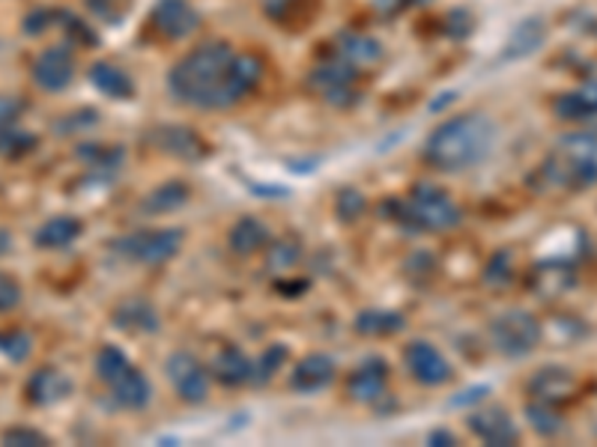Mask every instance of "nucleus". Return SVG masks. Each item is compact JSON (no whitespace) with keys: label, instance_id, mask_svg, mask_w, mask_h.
<instances>
[{"label":"nucleus","instance_id":"9","mask_svg":"<svg viewBox=\"0 0 597 447\" xmlns=\"http://www.w3.org/2000/svg\"><path fill=\"white\" fill-rule=\"evenodd\" d=\"M164 373H168V382L173 385V391L185 403H203L210 397V376L213 373L203 368L192 352H173L164 361Z\"/></svg>","mask_w":597,"mask_h":447},{"label":"nucleus","instance_id":"14","mask_svg":"<svg viewBox=\"0 0 597 447\" xmlns=\"http://www.w3.org/2000/svg\"><path fill=\"white\" fill-rule=\"evenodd\" d=\"M347 391L355 403H376L380 397H385L388 391V364L380 361V358H367L365 364L350 373L347 379Z\"/></svg>","mask_w":597,"mask_h":447},{"label":"nucleus","instance_id":"19","mask_svg":"<svg viewBox=\"0 0 597 447\" xmlns=\"http://www.w3.org/2000/svg\"><path fill=\"white\" fill-rule=\"evenodd\" d=\"M332 57L344 60L353 70H367L383 60V45L374 40V36H362V33H347V36H338L332 49Z\"/></svg>","mask_w":597,"mask_h":447},{"label":"nucleus","instance_id":"42","mask_svg":"<svg viewBox=\"0 0 597 447\" xmlns=\"http://www.w3.org/2000/svg\"><path fill=\"white\" fill-rule=\"evenodd\" d=\"M12 248V238L7 230H0V254H7V251Z\"/></svg>","mask_w":597,"mask_h":447},{"label":"nucleus","instance_id":"35","mask_svg":"<svg viewBox=\"0 0 597 447\" xmlns=\"http://www.w3.org/2000/svg\"><path fill=\"white\" fill-rule=\"evenodd\" d=\"M21 298H24V289L12 275L7 272H0V313H10L21 305Z\"/></svg>","mask_w":597,"mask_h":447},{"label":"nucleus","instance_id":"29","mask_svg":"<svg viewBox=\"0 0 597 447\" xmlns=\"http://www.w3.org/2000/svg\"><path fill=\"white\" fill-rule=\"evenodd\" d=\"M159 143L164 149H171L173 156H183V159H194V156H201L203 149L201 140L194 138V131L177 129V126L159 131Z\"/></svg>","mask_w":597,"mask_h":447},{"label":"nucleus","instance_id":"18","mask_svg":"<svg viewBox=\"0 0 597 447\" xmlns=\"http://www.w3.org/2000/svg\"><path fill=\"white\" fill-rule=\"evenodd\" d=\"M338 376V368L329 355H308L296 364L294 376H290V387L302 391V394H315L329 387Z\"/></svg>","mask_w":597,"mask_h":447},{"label":"nucleus","instance_id":"3","mask_svg":"<svg viewBox=\"0 0 597 447\" xmlns=\"http://www.w3.org/2000/svg\"><path fill=\"white\" fill-rule=\"evenodd\" d=\"M544 185L556 191H583L597 182V129L574 131L553 147L541 164Z\"/></svg>","mask_w":597,"mask_h":447},{"label":"nucleus","instance_id":"30","mask_svg":"<svg viewBox=\"0 0 597 447\" xmlns=\"http://www.w3.org/2000/svg\"><path fill=\"white\" fill-rule=\"evenodd\" d=\"M33 340L28 331H19V328H3L0 331V355L10 358L12 364H21L24 358H31Z\"/></svg>","mask_w":597,"mask_h":447},{"label":"nucleus","instance_id":"12","mask_svg":"<svg viewBox=\"0 0 597 447\" xmlns=\"http://www.w3.org/2000/svg\"><path fill=\"white\" fill-rule=\"evenodd\" d=\"M201 24V12L194 10L189 0H159L152 10V28L162 33L164 40H185Z\"/></svg>","mask_w":597,"mask_h":447},{"label":"nucleus","instance_id":"23","mask_svg":"<svg viewBox=\"0 0 597 447\" xmlns=\"http://www.w3.org/2000/svg\"><path fill=\"white\" fill-rule=\"evenodd\" d=\"M90 81L93 87L105 93L108 99H132L135 96V81L132 75L126 70H120L117 63H108V60H102L90 70Z\"/></svg>","mask_w":597,"mask_h":447},{"label":"nucleus","instance_id":"13","mask_svg":"<svg viewBox=\"0 0 597 447\" xmlns=\"http://www.w3.org/2000/svg\"><path fill=\"white\" fill-rule=\"evenodd\" d=\"M469 429L476 433L484 445L508 447L520 441V429H516L514 417L508 415L502 406H484L469 415Z\"/></svg>","mask_w":597,"mask_h":447},{"label":"nucleus","instance_id":"22","mask_svg":"<svg viewBox=\"0 0 597 447\" xmlns=\"http://www.w3.org/2000/svg\"><path fill=\"white\" fill-rule=\"evenodd\" d=\"M84 233V224L72 215H57L49 219L36 233H33V245L42 251H63L70 248L75 238Z\"/></svg>","mask_w":597,"mask_h":447},{"label":"nucleus","instance_id":"34","mask_svg":"<svg viewBox=\"0 0 597 447\" xmlns=\"http://www.w3.org/2000/svg\"><path fill=\"white\" fill-rule=\"evenodd\" d=\"M299 259H302V248L294 245V242H278V245H273V251H269V268H275V272H287V268H294Z\"/></svg>","mask_w":597,"mask_h":447},{"label":"nucleus","instance_id":"5","mask_svg":"<svg viewBox=\"0 0 597 447\" xmlns=\"http://www.w3.org/2000/svg\"><path fill=\"white\" fill-rule=\"evenodd\" d=\"M96 376H99L102 385H108L111 400L117 406L129 408V412H141V408L150 406L152 400L150 379L135 368L122 349L117 347L99 349V355H96Z\"/></svg>","mask_w":597,"mask_h":447},{"label":"nucleus","instance_id":"37","mask_svg":"<svg viewBox=\"0 0 597 447\" xmlns=\"http://www.w3.org/2000/svg\"><path fill=\"white\" fill-rule=\"evenodd\" d=\"M427 0H374V10L383 15V19H395L401 12L413 10V7H425Z\"/></svg>","mask_w":597,"mask_h":447},{"label":"nucleus","instance_id":"10","mask_svg":"<svg viewBox=\"0 0 597 447\" xmlns=\"http://www.w3.org/2000/svg\"><path fill=\"white\" fill-rule=\"evenodd\" d=\"M404 361L415 382H422V385L427 387L446 385V382H451V376H455L451 361H448L434 343H427V340H413V343L404 349Z\"/></svg>","mask_w":597,"mask_h":447},{"label":"nucleus","instance_id":"39","mask_svg":"<svg viewBox=\"0 0 597 447\" xmlns=\"http://www.w3.org/2000/svg\"><path fill=\"white\" fill-rule=\"evenodd\" d=\"M21 99H12V96H0V129L7 126H15V119L21 117Z\"/></svg>","mask_w":597,"mask_h":447},{"label":"nucleus","instance_id":"36","mask_svg":"<svg viewBox=\"0 0 597 447\" xmlns=\"http://www.w3.org/2000/svg\"><path fill=\"white\" fill-rule=\"evenodd\" d=\"M87 7L93 10V15H99L102 21H120L129 0H87Z\"/></svg>","mask_w":597,"mask_h":447},{"label":"nucleus","instance_id":"20","mask_svg":"<svg viewBox=\"0 0 597 447\" xmlns=\"http://www.w3.org/2000/svg\"><path fill=\"white\" fill-rule=\"evenodd\" d=\"M111 319L114 326L120 328V331H129V334H152V331H159V313L143 298H126V301H120L114 308Z\"/></svg>","mask_w":597,"mask_h":447},{"label":"nucleus","instance_id":"41","mask_svg":"<svg viewBox=\"0 0 597 447\" xmlns=\"http://www.w3.org/2000/svg\"><path fill=\"white\" fill-rule=\"evenodd\" d=\"M427 441H430V445H457V436L448 433V429H434V433L427 436Z\"/></svg>","mask_w":597,"mask_h":447},{"label":"nucleus","instance_id":"40","mask_svg":"<svg viewBox=\"0 0 597 447\" xmlns=\"http://www.w3.org/2000/svg\"><path fill=\"white\" fill-rule=\"evenodd\" d=\"M511 275H514V268H511V259H508V254H499V257L493 259V266L487 268V280H493V284H505Z\"/></svg>","mask_w":597,"mask_h":447},{"label":"nucleus","instance_id":"28","mask_svg":"<svg viewBox=\"0 0 597 447\" xmlns=\"http://www.w3.org/2000/svg\"><path fill=\"white\" fill-rule=\"evenodd\" d=\"M526 421L537 436H558L565 429V417L558 415V408L553 403H544V400H529Z\"/></svg>","mask_w":597,"mask_h":447},{"label":"nucleus","instance_id":"15","mask_svg":"<svg viewBox=\"0 0 597 447\" xmlns=\"http://www.w3.org/2000/svg\"><path fill=\"white\" fill-rule=\"evenodd\" d=\"M526 387L532 400H544V403L558 406L562 400L574 397V391H577V376H574L567 368H544L529 379Z\"/></svg>","mask_w":597,"mask_h":447},{"label":"nucleus","instance_id":"31","mask_svg":"<svg viewBox=\"0 0 597 447\" xmlns=\"http://www.w3.org/2000/svg\"><path fill=\"white\" fill-rule=\"evenodd\" d=\"M284 361H287V349L284 347L264 349V355L254 361V385H266L284 368Z\"/></svg>","mask_w":597,"mask_h":447},{"label":"nucleus","instance_id":"4","mask_svg":"<svg viewBox=\"0 0 597 447\" xmlns=\"http://www.w3.org/2000/svg\"><path fill=\"white\" fill-rule=\"evenodd\" d=\"M395 221L409 233H448L460 224L457 200L439 185H415L395 203Z\"/></svg>","mask_w":597,"mask_h":447},{"label":"nucleus","instance_id":"38","mask_svg":"<svg viewBox=\"0 0 597 447\" xmlns=\"http://www.w3.org/2000/svg\"><path fill=\"white\" fill-rule=\"evenodd\" d=\"M469 30H472V15H469V12H448L446 33L451 40H463Z\"/></svg>","mask_w":597,"mask_h":447},{"label":"nucleus","instance_id":"33","mask_svg":"<svg viewBox=\"0 0 597 447\" xmlns=\"http://www.w3.org/2000/svg\"><path fill=\"white\" fill-rule=\"evenodd\" d=\"M0 441H3V445H10V447H49L51 445V438L33 427L3 429Z\"/></svg>","mask_w":597,"mask_h":447},{"label":"nucleus","instance_id":"2","mask_svg":"<svg viewBox=\"0 0 597 447\" xmlns=\"http://www.w3.org/2000/svg\"><path fill=\"white\" fill-rule=\"evenodd\" d=\"M497 123L481 110H469V114L448 117L443 126L430 131L425 143V159L430 168L460 173V170L478 168L481 161L490 159V152L497 149Z\"/></svg>","mask_w":597,"mask_h":447},{"label":"nucleus","instance_id":"7","mask_svg":"<svg viewBox=\"0 0 597 447\" xmlns=\"http://www.w3.org/2000/svg\"><path fill=\"white\" fill-rule=\"evenodd\" d=\"M493 347L508 358H523L541 343V322L526 310H508L490 326Z\"/></svg>","mask_w":597,"mask_h":447},{"label":"nucleus","instance_id":"6","mask_svg":"<svg viewBox=\"0 0 597 447\" xmlns=\"http://www.w3.org/2000/svg\"><path fill=\"white\" fill-rule=\"evenodd\" d=\"M117 251L141 266H162L183 251V233L180 230H138V233L122 236L117 242Z\"/></svg>","mask_w":597,"mask_h":447},{"label":"nucleus","instance_id":"27","mask_svg":"<svg viewBox=\"0 0 597 447\" xmlns=\"http://www.w3.org/2000/svg\"><path fill=\"white\" fill-rule=\"evenodd\" d=\"M404 328V317L395 313V310H365L355 319V331L365 334V338H388V334H397Z\"/></svg>","mask_w":597,"mask_h":447},{"label":"nucleus","instance_id":"16","mask_svg":"<svg viewBox=\"0 0 597 447\" xmlns=\"http://www.w3.org/2000/svg\"><path fill=\"white\" fill-rule=\"evenodd\" d=\"M24 394H28L31 406H54L72 394V379L57 368H42L28 379Z\"/></svg>","mask_w":597,"mask_h":447},{"label":"nucleus","instance_id":"25","mask_svg":"<svg viewBox=\"0 0 597 447\" xmlns=\"http://www.w3.org/2000/svg\"><path fill=\"white\" fill-rule=\"evenodd\" d=\"M192 198V191L185 182L180 179H171V182H164L156 191H150V198L143 200V212L147 215H168V212H177V209H183Z\"/></svg>","mask_w":597,"mask_h":447},{"label":"nucleus","instance_id":"24","mask_svg":"<svg viewBox=\"0 0 597 447\" xmlns=\"http://www.w3.org/2000/svg\"><path fill=\"white\" fill-rule=\"evenodd\" d=\"M213 376L227 387H243L254 382V361L239 349H224L222 355L215 358Z\"/></svg>","mask_w":597,"mask_h":447},{"label":"nucleus","instance_id":"32","mask_svg":"<svg viewBox=\"0 0 597 447\" xmlns=\"http://www.w3.org/2000/svg\"><path fill=\"white\" fill-rule=\"evenodd\" d=\"M36 147V138H33L31 131H21L15 126H7V129H0V152H7L12 159H19L24 152H31Z\"/></svg>","mask_w":597,"mask_h":447},{"label":"nucleus","instance_id":"17","mask_svg":"<svg viewBox=\"0 0 597 447\" xmlns=\"http://www.w3.org/2000/svg\"><path fill=\"white\" fill-rule=\"evenodd\" d=\"M553 114L565 123H588L597 117V81H583L553 102Z\"/></svg>","mask_w":597,"mask_h":447},{"label":"nucleus","instance_id":"1","mask_svg":"<svg viewBox=\"0 0 597 447\" xmlns=\"http://www.w3.org/2000/svg\"><path fill=\"white\" fill-rule=\"evenodd\" d=\"M264 78V63L233 51L227 42L194 45L168 72V87L177 102L198 110H227L252 93Z\"/></svg>","mask_w":597,"mask_h":447},{"label":"nucleus","instance_id":"26","mask_svg":"<svg viewBox=\"0 0 597 447\" xmlns=\"http://www.w3.org/2000/svg\"><path fill=\"white\" fill-rule=\"evenodd\" d=\"M544 40H547V24H544V19H526L514 33H511V42H508V49L502 57L505 60L529 57L532 51H537L544 45Z\"/></svg>","mask_w":597,"mask_h":447},{"label":"nucleus","instance_id":"21","mask_svg":"<svg viewBox=\"0 0 597 447\" xmlns=\"http://www.w3.org/2000/svg\"><path fill=\"white\" fill-rule=\"evenodd\" d=\"M227 245L236 257H254L269 245V227L260 219H239L227 233Z\"/></svg>","mask_w":597,"mask_h":447},{"label":"nucleus","instance_id":"8","mask_svg":"<svg viewBox=\"0 0 597 447\" xmlns=\"http://www.w3.org/2000/svg\"><path fill=\"white\" fill-rule=\"evenodd\" d=\"M359 75L362 72L353 70L350 63L338 57H329L323 63H317V70L308 78V87L315 89L317 96L329 105H353L359 99Z\"/></svg>","mask_w":597,"mask_h":447},{"label":"nucleus","instance_id":"11","mask_svg":"<svg viewBox=\"0 0 597 447\" xmlns=\"http://www.w3.org/2000/svg\"><path fill=\"white\" fill-rule=\"evenodd\" d=\"M31 78L42 93H63L75 81L72 51L63 49V45H51V49L40 51V57L33 60Z\"/></svg>","mask_w":597,"mask_h":447}]
</instances>
